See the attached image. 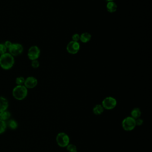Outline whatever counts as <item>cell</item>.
Returning a JSON list of instances; mask_svg holds the SVG:
<instances>
[{"mask_svg":"<svg viewBox=\"0 0 152 152\" xmlns=\"http://www.w3.org/2000/svg\"><path fill=\"white\" fill-rule=\"evenodd\" d=\"M106 1H107L108 2H109V1H113L114 0H106Z\"/></svg>","mask_w":152,"mask_h":152,"instance_id":"cell-25","label":"cell"},{"mask_svg":"<svg viewBox=\"0 0 152 152\" xmlns=\"http://www.w3.org/2000/svg\"><path fill=\"white\" fill-rule=\"evenodd\" d=\"M14 64V58L10 53H5L0 55V66L5 70L11 69Z\"/></svg>","mask_w":152,"mask_h":152,"instance_id":"cell-1","label":"cell"},{"mask_svg":"<svg viewBox=\"0 0 152 152\" xmlns=\"http://www.w3.org/2000/svg\"><path fill=\"white\" fill-rule=\"evenodd\" d=\"M80 49V43L78 42L70 41L66 45V50L71 54H76Z\"/></svg>","mask_w":152,"mask_h":152,"instance_id":"cell-8","label":"cell"},{"mask_svg":"<svg viewBox=\"0 0 152 152\" xmlns=\"http://www.w3.org/2000/svg\"><path fill=\"white\" fill-rule=\"evenodd\" d=\"M106 9L109 12H115L117 10V5L113 1L107 2L106 4Z\"/></svg>","mask_w":152,"mask_h":152,"instance_id":"cell-10","label":"cell"},{"mask_svg":"<svg viewBox=\"0 0 152 152\" xmlns=\"http://www.w3.org/2000/svg\"><path fill=\"white\" fill-rule=\"evenodd\" d=\"M40 54V49L37 46H31L27 52V56L31 61L37 59Z\"/></svg>","mask_w":152,"mask_h":152,"instance_id":"cell-6","label":"cell"},{"mask_svg":"<svg viewBox=\"0 0 152 152\" xmlns=\"http://www.w3.org/2000/svg\"><path fill=\"white\" fill-rule=\"evenodd\" d=\"M27 93V88L24 85H17L12 90L13 97L18 100H21L25 99Z\"/></svg>","mask_w":152,"mask_h":152,"instance_id":"cell-2","label":"cell"},{"mask_svg":"<svg viewBox=\"0 0 152 152\" xmlns=\"http://www.w3.org/2000/svg\"><path fill=\"white\" fill-rule=\"evenodd\" d=\"M141 112L140 109L138 107L134 108L131 112V116L134 118L135 119L139 118L141 116Z\"/></svg>","mask_w":152,"mask_h":152,"instance_id":"cell-14","label":"cell"},{"mask_svg":"<svg viewBox=\"0 0 152 152\" xmlns=\"http://www.w3.org/2000/svg\"><path fill=\"white\" fill-rule=\"evenodd\" d=\"M31 66L34 68H38L39 66V62L37 59L31 61Z\"/></svg>","mask_w":152,"mask_h":152,"instance_id":"cell-21","label":"cell"},{"mask_svg":"<svg viewBox=\"0 0 152 152\" xmlns=\"http://www.w3.org/2000/svg\"><path fill=\"white\" fill-rule=\"evenodd\" d=\"M117 102L116 100L113 97H106L104 98L102 102V106L103 107L104 109L107 110H111L115 107L116 106Z\"/></svg>","mask_w":152,"mask_h":152,"instance_id":"cell-5","label":"cell"},{"mask_svg":"<svg viewBox=\"0 0 152 152\" xmlns=\"http://www.w3.org/2000/svg\"><path fill=\"white\" fill-rule=\"evenodd\" d=\"M66 149L68 152H77V147L74 144H68L66 146Z\"/></svg>","mask_w":152,"mask_h":152,"instance_id":"cell-18","label":"cell"},{"mask_svg":"<svg viewBox=\"0 0 152 152\" xmlns=\"http://www.w3.org/2000/svg\"><path fill=\"white\" fill-rule=\"evenodd\" d=\"M8 107V102L4 97H0V112L6 110Z\"/></svg>","mask_w":152,"mask_h":152,"instance_id":"cell-11","label":"cell"},{"mask_svg":"<svg viewBox=\"0 0 152 152\" xmlns=\"http://www.w3.org/2000/svg\"><path fill=\"white\" fill-rule=\"evenodd\" d=\"M103 111H104V108L102 106V104H96V106H94L93 109V112L94 114L96 115H101L103 112Z\"/></svg>","mask_w":152,"mask_h":152,"instance_id":"cell-13","label":"cell"},{"mask_svg":"<svg viewBox=\"0 0 152 152\" xmlns=\"http://www.w3.org/2000/svg\"><path fill=\"white\" fill-rule=\"evenodd\" d=\"M56 141L59 146L61 147H65L69 143V138L66 133L61 132L57 134Z\"/></svg>","mask_w":152,"mask_h":152,"instance_id":"cell-4","label":"cell"},{"mask_svg":"<svg viewBox=\"0 0 152 152\" xmlns=\"http://www.w3.org/2000/svg\"><path fill=\"white\" fill-rule=\"evenodd\" d=\"M136 126L135 119L131 116H127L125 118L122 122V126L125 131H132Z\"/></svg>","mask_w":152,"mask_h":152,"instance_id":"cell-3","label":"cell"},{"mask_svg":"<svg viewBox=\"0 0 152 152\" xmlns=\"http://www.w3.org/2000/svg\"><path fill=\"white\" fill-rule=\"evenodd\" d=\"M37 84V80L34 77H28L25 79L24 86L27 88H33Z\"/></svg>","mask_w":152,"mask_h":152,"instance_id":"cell-9","label":"cell"},{"mask_svg":"<svg viewBox=\"0 0 152 152\" xmlns=\"http://www.w3.org/2000/svg\"><path fill=\"white\" fill-rule=\"evenodd\" d=\"M135 124H136V125L140 126L143 124V120L140 118L135 119Z\"/></svg>","mask_w":152,"mask_h":152,"instance_id":"cell-23","label":"cell"},{"mask_svg":"<svg viewBox=\"0 0 152 152\" xmlns=\"http://www.w3.org/2000/svg\"><path fill=\"white\" fill-rule=\"evenodd\" d=\"M8 125L11 129H16L18 126L17 122L13 119H11L8 122Z\"/></svg>","mask_w":152,"mask_h":152,"instance_id":"cell-16","label":"cell"},{"mask_svg":"<svg viewBox=\"0 0 152 152\" xmlns=\"http://www.w3.org/2000/svg\"><path fill=\"white\" fill-rule=\"evenodd\" d=\"M10 116H11L10 113L7 110L0 112V119L4 121H6L7 120H8L10 118Z\"/></svg>","mask_w":152,"mask_h":152,"instance_id":"cell-15","label":"cell"},{"mask_svg":"<svg viewBox=\"0 0 152 152\" xmlns=\"http://www.w3.org/2000/svg\"><path fill=\"white\" fill-rule=\"evenodd\" d=\"M7 49L4 43H0V55H3L7 52Z\"/></svg>","mask_w":152,"mask_h":152,"instance_id":"cell-20","label":"cell"},{"mask_svg":"<svg viewBox=\"0 0 152 152\" xmlns=\"http://www.w3.org/2000/svg\"><path fill=\"white\" fill-rule=\"evenodd\" d=\"M9 53L13 56L20 55L23 51V47L20 43H12L11 46L8 49Z\"/></svg>","mask_w":152,"mask_h":152,"instance_id":"cell-7","label":"cell"},{"mask_svg":"<svg viewBox=\"0 0 152 152\" xmlns=\"http://www.w3.org/2000/svg\"><path fill=\"white\" fill-rule=\"evenodd\" d=\"M25 78L23 77H18L15 79V83L17 85H24Z\"/></svg>","mask_w":152,"mask_h":152,"instance_id":"cell-19","label":"cell"},{"mask_svg":"<svg viewBox=\"0 0 152 152\" xmlns=\"http://www.w3.org/2000/svg\"><path fill=\"white\" fill-rule=\"evenodd\" d=\"M91 35L89 33L84 32L80 35V40L83 43H87L91 40Z\"/></svg>","mask_w":152,"mask_h":152,"instance_id":"cell-12","label":"cell"},{"mask_svg":"<svg viewBox=\"0 0 152 152\" xmlns=\"http://www.w3.org/2000/svg\"><path fill=\"white\" fill-rule=\"evenodd\" d=\"M80 35L78 33H75L72 36V40L74 42H78L80 40Z\"/></svg>","mask_w":152,"mask_h":152,"instance_id":"cell-22","label":"cell"},{"mask_svg":"<svg viewBox=\"0 0 152 152\" xmlns=\"http://www.w3.org/2000/svg\"><path fill=\"white\" fill-rule=\"evenodd\" d=\"M4 44L5 46L6 47V48L8 49L11 46V45H12V43H11L10 41H8V40L5 42V43H4Z\"/></svg>","mask_w":152,"mask_h":152,"instance_id":"cell-24","label":"cell"},{"mask_svg":"<svg viewBox=\"0 0 152 152\" xmlns=\"http://www.w3.org/2000/svg\"><path fill=\"white\" fill-rule=\"evenodd\" d=\"M6 128H7V123H6V122L0 119V134L4 132Z\"/></svg>","mask_w":152,"mask_h":152,"instance_id":"cell-17","label":"cell"}]
</instances>
